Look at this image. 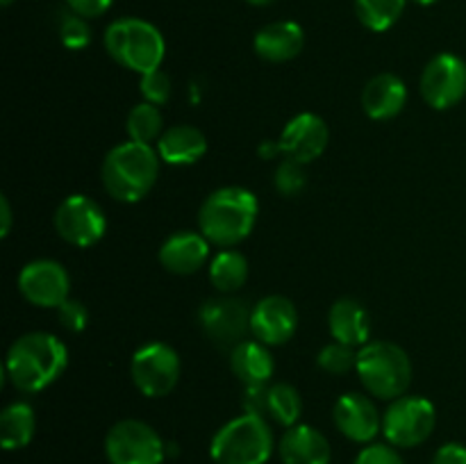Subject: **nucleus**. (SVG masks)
<instances>
[{"label":"nucleus","mask_w":466,"mask_h":464,"mask_svg":"<svg viewBox=\"0 0 466 464\" xmlns=\"http://www.w3.org/2000/svg\"><path fill=\"white\" fill-rule=\"evenodd\" d=\"M335 428L355 444H371L382 430V417L376 403L369 396L349 391L341 394L332 405Z\"/></svg>","instance_id":"obj_15"},{"label":"nucleus","mask_w":466,"mask_h":464,"mask_svg":"<svg viewBox=\"0 0 466 464\" xmlns=\"http://www.w3.org/2000/svg\"><path fill=\"white\" fill-rule=\"evenodd\" d=\"M159 159L171 166H189L203 159L208 153V136L200 127L189 126V123H177L164 130L159 141L155 144Z\"/></svg>","instance_id":"obj_20"},{"label":"nucleus","mask_w":466,"mask_h":464,"mask_svg":"<svg viewBox=\"0 0 466 464\" xmlns=\"http://www.w3.org/2000/svg\"><path fill=\"white\" fill-rule=\"evenodd\" d=\"M259 155H262L264 159H273L276 155H282L280 144H278V141H264V144L259 146Z\"/></svg>","instance_id":"obj_38"},{"label":"nucleus","mask_w":466,"mask_h":464,"mask_svg":"<svg viewBox=\"0 0 466 464\" xmlns=\"http://www.w3.org/2000/svg\"><path fill=\"white\" fill-rule=\"evenodd\" d=\"M114 0H66L68 9L85 18H98L112 7Z\"/></svg>","instance_id":"obj_35"},{"label":"nucleus","mask_w":466,"mask_h":464,"mask_svg":"<svg viewBox=\"0 0 466 464\" xmlns=\"http://www.w3.org/2000/svg\"><path fill=\"white\" fill-rule=\"evenodd\" d=\"M246 3H250V5H268V3H273V0H246Z\"/></svg>","instance_id":"obj_39"},{"label":"nucleus","mask_w":466,"mask_h":464,"mask_svg":"<svg viewBox=\"0 0 466 464\" xmlns=\"http://www.w3.org/2000/svg\"><path fill=\"white\" fill-rule=\"evenodd\" d=\"M250 312L253 308H248L244 298L223 294L221 298L208 300L200 308V328L214 346L232 350L246 341V335L250 332Z\"/></svg>","instance_id":"obj_11"},{"label":"nucleus","mask_w":466,"mask_h":464,"mask_svg":"<svg viewBox=\"0 0 466 464\" xmlns=\"http://www.w3.org/2000/svg\"><path fill=\"white\" fill-rule=\"evenodd\" d=\"M18 291L30 305L57 309L64 300H68L71 277L55 259H32L18 273Z\"/></svg>","instance_id":"obj_13"},{"label":"nucleus","mask_w":466,"mask_h":464,"mask_svg":"<svg viewBox=\"0 0 466 464\" xmlns=\"http://www.w3.org/2000/svg\"><path fill=\"white\" fill-rule=\"evenodd\" d=\"M353 464H405L391 444H369L358 453Z\"/></svg>","instance_id":"obj_34"},{"label":"nucleus","mask_w":466,"mask_h":464,"mask_svg":"<svg viewBox=\"0 0 466 464\" xmlns=\"http://www.w3.org/2000/svg\"><path fill=\"white\" fill-rule=\"evenodd\" d=\"M59 323L66 328L68 332H82L86 328V321H89V309L85 308V303L76 298L64 300L57 308Z\"/></svg>","instance_id":"obj_33"},{"label":"nucleus","mask_w":466,"mask_h":464,"mask_svg":"<svg viewBox=\"0 0 466 464\" xmlns=\"http://www.w3.org/2000/svg\"><path fill=\"white\" fill-rule=\"evenodd\" d=\"M305 45V32L294 21H276L255 35L253 48L264 62L282 64L299 57Z\"/></svg>","instance_id":"obj_21"},{"label":"nucleus","mask_w":466,"mask_h":464,"mask_svg":"<svg viewBox=\"0 0 466 464\" xmlns=\"http://www.w3.org/2000/svg\"><path fill=\"white\" fill-rule=\"evenodd\" d=\"M12 3H14V0H0V5H5V7H9Z\"/></svg>","instance_id":"obj_41"},{"label":"nucleus","mask_w":466,"mask_h":464,"mask_svg":"<svg viewBox=\"0 0 466 464\" xmlns=\"http://www.w3.org/2000/svg\"><path fill=\"white\" fill-rule=\"evenodd\" d=\"M273 453L271 423L262 414L246 412L217 430L209 455L217 464H267Z\"/></svg>","instance_id":"obj_6"},{"label":"nucleus","mask_w":466,"mask_h":464,"mask_svg":"<svg viewBox=\"0 0 466 464\" xmlns=\"http://www.w3.org/2000/svg\"><path fill=\"white\" fill-rule=\"evenodd\" d=\"M412 3H417V5H432V3H437V0H412Z\"/></svg>","instance_id":"obj_40"},{"label":"nucleus","mask_w":466,"mask_h":464,"mask_svg":"<svg viewBox=\"0 0 466 464\" xmlns=\"http://www.w3.org/2000/svg\"><path fill=\"white\" fill-rule=\"evenodd\" d=\"M105 455L109 464H162L167 458V441L146 421L123 419L109 428Z\"/></svg>","instance_id":"obj_8"},{"label":"nucleus","mask_w":466,"mask_h":464,"mask_svg":"<svg viewBox=\"0 0 466 464\" xmlns=\"http://www.w3.org/2000/svg\"><path fill=\"white\" fill-rule=\"evenodd\" d=\"M36 414L30 403H9L0 412V444L5 450H18L27 446L35 437Z\"/></svg>","instance_id":"obj_25"},{"label":"nucleus","mask_w":466,"mask_h":464,"mask_svg":"<svg viewBox=\"0 0 466 464\" xmlns=\"http://www.w3.org/2000/svg\"><path fill=\"white\" fill-rule=\"evenodd\" d=\"M437 426V409L423 396H400L390 400L382 414V435L394 449H414L432 435Z\"/></svg>","instance_id":"obj_7"},{"label":"nucleus","mask_w":466,"mask_h":464,"mask_svg":"<svg viewBox=\"0 0 466 464\" xmlns=\"http://www.w3.org/2000/svg\"><path fill=\"white\" fill-rule=\"evenodd\" d=\"M159 164L162 159L153 146L123 141L105 155L100 180L105 191L118 203H139L157 182Z\"/></svg>","instance_id":"obj_3"},{"label":"nucleus","mask_w":466,"mask_h":464,"mask_svg":"<svg viewBox=\"0 0 466 464\" xmlns=\"http://www.w3.org/2000/svg\"><path fill=\"white\" fill-rule=\"evenodd\" d=\"M364 391L380 400H396L408 394L412 382L410 355L391 341H369L358 350L355 364Z\"/></svg>","instance_id":"obj_5"},{"label":"nucleus","mask_w":466,"mask_h":464,"mask_svg":"<svg viewBox=\"0 0 466 464\" xmlns=\"http://www.w3.org/2000/svg\"><path fill=\"white\" fill-rule=\"evenodd\" d=\"M105 50L123 68L144 73L162 68L167 57V41L153 23L144 18H118L105 30Z\"/></svg>","instance_id":"obj_4"},{"label":"nucleus","mask_w":466,"mask_h":464,"mask_svg":"<svg viewBox=\"0 0 466 464\" xmlns=\"http://www.w3.org/2000/svg\"><path fill=\"white\" fill-rule=\"evenodd\" d=\"M408 0H355L360 23L371 32H385L403 16Z\"/></svg>","instance_id":"obj_28"},{"label":"nucleus","mask_w":466,"mask_h":464,"mask_svg":"<svg viewBox=\"0 0 466 464\" xmlns=\"http://www.w3.org/2000/svg\"><path fill=\"white\" fill-rule=\"evenodd\" d=\"M328 141H330L328 123L319 114L303 112L287 121L278 144H280L285 157H291L303 164H312L314 159H319L326 153Z\"/></svg>","instance_id":"obj_16"},{"label":"nucleus","mask_w":466,"mask_h":464,"mask_svg":"<svg viewBox=\"0 0 466 464\" xmlns=\"http://www.w3.org/2000/svg\"><path fill=\"white\" fill-rule=\"evenodd\" d=\"M164 130L167 127H164L162 109L153 103H146V100L135 105L126 118L127 136H130V141H137V144H157Z\"/></svg>","instance_id":"obj_27"},{"label":"nucleus","mask_w":466,"mask_h":464,"mask_svg":"<svg viewBox=\"0 0 466 464\" xmlns=\"http://www.w3.org/2000/svg\"><path fill=\"white\" fill-rule=\"evenodd\" d=\"M139 91L141 96H144L146 103H153L157 105V107H162V105H167L168 100H171V77H168V73H164L162 68L144 73V76H139Z\"/></svg>","instance_id":"obj_32"},{"label":"nucleus","mask_w":466,"mask_h":464,"mask_svg":"<svg viewBox=\"0 0 466 464\" xmlns=\"http://www.w3.org/2000/svg\"><path fill=\"white\" fill-rule=\"evenodd\" d=\"M0 218H3V223H0V235L7 237L9 230H12V205H9L7 196H0Z\"/></svg>","instance_id":"obj_37"},{"label":"nucleus","mask_w":466,"mask_h":464,"mask_svg":"<svg viewBox=\"0 0 466 464\" xmlns=\"http://www.w3.org/2000/svg\"><path fill=\"white\" fill-rule=\"evenodd\" d=\"M278 455L282 464H330V441L321 430L305 423L287 428L278 441Z\"/></svg>","instance_id":"obj_18"},{"label":"nucleus","mask_w":466,"mask_h":464,"mask_svg":"<svg viewBox=\"0 0 466 464\" xmlns=\"http://www.w3.org/2000/svg\"><path fill=\"white\" fill-rule=\"evenodd\" d=\"M59 39L71 50L86 48L91 41V27L86 18L68 9V14L59 18Z\"/></svg>","instance_id":"obj_31"},{"label":"nucleus","mask_w":466,"mask_h":464,"mask_svg":"<svg viewBox=\"0 0 466 464\" xmlns=\"http://www.w3.org/2000/svg\"><path fill=\"white\" fill-rule=\"evenodd\" d=\"M308 164L296 162V159L285 157L276 166V173H273V185L287 198H294L300 191L308 187V171H305Z\"/></svg>","instance_id":"obj_30"},{"label":"nucleus","mask_w":466,"mask_h":464,"mask_svg":"<svg viewBox=\"0 0 466 464\" xmlns=\"http://www.w3.org/2000/svg\"><path fill=\"white\" fill-rule=\"evenodd\" d=\"M328 328H330L335 341L362 348L371 337V317L360 300L346 296V298L332 303L330 312H328Z\"/></svg>","instance_id":"obj_22"},{"label":"nucleus","mask_w":466,"mask_h":464,"mask_svg":"<svg viewBox=\"0 0 466 464\" xmlns=\"http://www.w3.org/2000/svg\"><path fill=\"white\" fill-rule=\"evenodd\" d=\"M55 230L66 244L77 248H89L98 244L107 230V217L94 198L85 194H73L55 209Z\"/></svg>","instance_id":"obj_10"},{"label":"nucleus","mask_w":466,"mask_h":464,"mask_svg":"<svg viewBox=\"0 0 466 464\" xmlns=\"http://www.w3.org/2000/svg\"><path fill=\"white\" fill-rule=\"evenodd\" d=\"M68 367V350L64 341L50 332H27L7 350L5 373L23 394H36L59 380Z\"/></svg>","instance_id":"obj_1"},{"label":"nucleus","mask_w":466,"mask_h":464,"mask_svg":"<svg viewBox=\"0 0 466 464\" xmlns=\"http://www.w3.org/2000/svg\"><path fill=\"white\" fill-rule=\"evenodd\" d=\"M248 280V259L235 248H223L209 264V282L218 294H235Z\"/></svg>","instance_id":"obj_26"},{"label":"nucleus","mask_w":466,"mask_h":464,"mask_svg":"<svg viewBox=\"0 0 466 464\" xmlns=\"http://www.w3.org/2000/svg\"><path fill=\"white\" fill-rule=\"evenodd\" d=\"M180 355L164 341H150L132 355V382L146 398H162L171 394L180 380Z\"/></svg>","instance_id":"obj_9"},{"label":"nucleus","mask_w":466,"mask_h":464,"mask_svg":"<svg viewBox=\"0 0 466 464\" xmlns=\"http://www.w3.org/2000/svg\"><path fill=\"white\" fill-rule=\"evenodd\" d=\"M259 414L278 426L291 428L299 423L300 414H303V398L289 382H273V385L264 387L262 412Z\"/></svg>","instance_id":"obj_24"},{"label":"nucleus","mask_w":466,"mask_h":464,"mask_svg":"<svg viewBox=\"0 0 466 464\" xmlns=\"http://www.w3.org/2000/svg\"><path fill=\"white\" fill-rule=\"evenodd\" d=\"M423 100L437 112L455 107L466 96V62L453 53L435 55L419 80Z\"/></svg>","instance_id":"obj_12"},{"label":"nucleus","mask_w":466,"mask_h":464,"mask_svg":"<svg viewBox=\"0 0 466 464\" xmlns=\"http://www.w3.org/2000/svg\"><path fill=\"white\" fill-rule=\"evenodd\" d=\"M209 246L203 232L177 230L159 246V264L173 276H194L209 259Z\"/></svg>","instance_id":"obj_17"},{"label":"nucleus","mask_w":466,"mask_h":464,"mask_svg":"<svg viewBox=\"0 0 466 464\" xmlns=\"http://www.w3.org/2000/svg\"><path fill=\"white\" fill-rule=\"evenodd\" d=\"M299 309L287 296L273 294L258 300L250 312V332L267 346H282L296 335Z\"/></svg>","instance_id":"obj_14"},{"label":"nucleus","mask_w":466,"mask_h":464,"mask_svg":"<svg viewBox=\"0 0 466 464\" xmlns=\"http://www.w3.org/2000/svg\"><path fill=\"white\" fill-rule=\"evenodd\" d=\"M432 464H466V446L451 441L437 449Z\"/></svg>","instance_id":"obj_36"},{"label":"nucleus","mask_w":466,"mask_h":464,"mask_svg":"<svg viewBox=\"0 0 466 464\" xmlns=\"http://www.w3.org/2000/svg\"><path fill=\"white\" fill-rule=\"evenodd\" d=\"M358 350L353 346H346L341 341L332 339L330 344L323 346L317 355V364L321 371L332 373V376H341V373L353 371L358 364Z\"/></svg>","instance_id":"obj_29"},{"label":"nucleus","mask_w":466,"mask_h":464,"mask_svg":"<svg viewBox=\"0 0 466 464\" xmlns=\"http://www.w3.org/2000/svg\"><path fill=\"white\" fill-rule=\"evenodd\" d=\"M408 105V86L394 73H378L362 91V109L373 121L396 118Z\"/></svg>","instance_id":"obj_19"},{"label":"nucleus","mask_w":466,"mask_h":464,"mask_svg":"<svg viewBox=\"0 0 466 464\" xmlns=\"http://www.w3.org/2000/svg\"><path fill=\"white\" fill-rule=\"evenodd\" d=\"M230 368L244 387L268 385L276 373L271 346L258 339H246L230 350Z\"/></svg>","instance_id":"obj_23"},{"label":"nucleus","mask_w":466,"mask_h":464,"mask_svg":"<svg viewBox=\"0 0 466 464\" xmlns=\"http://www.w3.org/2000/svg\"><path fill=\"white\" fill-rule=\"evenodd\" d=\"M258 196L246 187H221L203 200L198 227L205 239L218 248H235L258 223Z\"/></svg>","instance_id":"obj_2"}]
</instances>
